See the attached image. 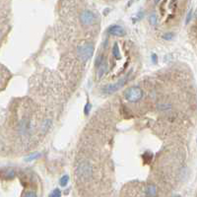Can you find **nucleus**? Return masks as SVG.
<instances>
[{"label": "nucleus", "mask_w": 197, "mask_h": 197, "mask_svg": "<svg viewBox=\"0 0 197 197\" xmlns=\"http://www.w3.org/2000/svg\"><path fill=\"white\" fill-rule=\"evenodd\" d=\"M90 108H91V105H90V103H87L86 107H85V114H86V115L89 114V112H90Z\"/></svg>", "instance_id": "nucleus-17"}, {"label": "nucleus", "mask_w": 197, "mask_h": 197, "mask_svg": "<svg viewBox=\"0 0 197 197\" xmlns=\"http://www.w3.org/2000/svg\"><path fill=\"white\" fill-rule=\"evenodd\" d=\"M152 60H153L154 63L157 62V55H156V54H152Z\"/></svg>", "instance_id": "nucleus-18"}, {"label": "nucleus", "mask_w": 197, "mask_h": 197, "mask_svg": "<svg viewBox=\"0 0 197 197\" xmlns=\"http://www.w3.org/2000/svg\"><path fill=\"white\" fill-rule=\"evenodd\" d=\"M94 53V45L92 44H86L78 48V55L83 62L89 60Z\"/></svg>", "instance_id": "nucleus-1"}, {"label": "nucleus", "mask_w": 197, "mask_h": 197, "mask_svg": "<svg viewBox=\"0 0 197 197\" xmlns=\"http://www.w3.org/2000/svg\"><path fill=\"white\" fill-rule=\"evenodd\" d=\"M157 193H158V189L153 184L149 185L146 189V196L147 197H156L157 196Z\"/></svg>", "instance_id": "nucleus-7"}, {"label": "nucleus", "mask_w": 197, "mask_h": 197, "mask_svg": "<svg viewBox=\"0 0 197 197\" xmlns=\"http://www.w3.org/2000/svg\"><path fill=\"white\" fill-rule=\"evenodd\" d=\"M103 62V57H102V56H98V58H97V60H96V66H97V67H100Z\"/></svg>", "instance_id": "nucleus-16"}, {"label": "nucleus", "mask_w": 197, "mask_h": 197, "mask_svg": "<svg viewBox=\"0 0 197 197\" xmlns=\"http://www.w3.org/2000/svg\"><path fill=\"white\" fill-rule=\"evenodd\" d=\"M173 38V33H167L165 34L164 36H163V39H167V40H170Z\"/></svg>", "instance_id": "nucleus-13"}, {"label": "nucleus", "mask_w": 197, "mask_h": 197, "mask_svg": "<svg viewBox=\"0 0 197 197\" xmlns=\"http://www.w3.org/2000/svg\"><path fill=\"white\" fill-rule=\"evenodd\" d=\"M108 33L114 37H123L125 34V30L118 25H113L108 29Z\"/></svg>", "instance_id": "nucleus-6"}, {"label": "nucleus", "mask_w": 197, "mask_h": 197, "mask_svg": "<svg viewBox=\"0 0 197 197\" xmlns=\"http://www.w3.org/2000/svg\"><path fill=\"white\" fill-rule=\"evenodd\" d=\"M106 71V65L103 66V62L101 64V67H100V70H98V77H102L103 73H105Z\"/></svg>", "instance_id": "nucleus-12"}, {"label": "nucleus", "mask_w": 197, "mask_h": 197, "mask_svg": "<svg viewBox=\"0 0 197 197\" xmlns=\"http://www.w3.org/2000/svg\"><path fill=\"white\" fill-rule=\"evenodd\" d=\"M126 81H127V76L124 77V78H121L119 81H117V83L108 85L106 88L103 89V92L107 93V94H112V93H114V92H117V90H119L121 87H122L125 84Z\"/></svg>", "instance_id": "nucleus-4"}, {"label": "nucleus", "mask_w": 197, "mask_h": 197, "mask_svg": "<svg viewBox=\"0 0 197 197\" xmlns=\"http://www.w3.org/2000/svg\"><path fill=\"white\" fill-rule=\"evenodd\" d=\"M191 19V12H189L188 13V15H187V18H186V24H188V22H189V20Z\"/></svg>", "instance_id": "nucleus-19"}, {"label": "nucleus", "mask_w": 197, "mask_h": 197, "mask_svg": "<svg viewBox=\"0 0 197 197\" xmlns=\"http://www.w3.org/2000/svg\"><path fill=\"white\" fill-rule=\"evenodd\" d=\"M80 21L83 25H86V26L93 25L96 22V16L94 13L91 12V11L85 10L80 15Z\"/></svg>", "instance_id": "nucleus-3"}, {"label": "nucleus", "mask_w": 197, "mask_h": 197, "mask_svg": "<svg viewBox=\"0 0 197 197\" xmlns=\"http://www.w3.org/2000/svg\"><path fill=\"white\" fill-rule=\"evenodd\" d=\"M2 148H3V142L1 139H0V150H2Z\"/></svg>", "instance_id": "nucleus-20"}, {"label": "nucleus", "mask_w": 197, "mask_h": 197, "mask_svg": "<svg viewBox=\"0 0 197 197\" xmlns=\"http://www.w3.org/2000/svg\"><path fill=\"white\" fill-rule=\"evenodd\" d=\"M92 173V167L88 163H83L78 167L77 175L81 178H88Z\"/></svg>", "instance_id": "nucleus-5"}, {"label": "nucleus", "mask_w": 197, "mask_h": 197, "mask_svg": "<svg viewBox=\"0 0 197 197\" xmlns=\"http://www.w3.org/2000/svg\"><path fill=\"white\" fill-rule=\"evenodd\" d=\"M23 197H37V194L34 193V191H28V192H26L24 194Z\"/></svg>", "instance_id": "nucleus-14"}, {"label": "nucleus", "mask_w": 197, "mask_h": 197, "mask_svg": "<svg viewBox=\"0 0 197 197\" xmlns=\"http://www.w3.org/2000/svg\"><path fill=\"white\" fill-rule=\"evenodd\" d=\"M150 22H151L152 25H156V23H157V17H156L155 14L151 15V17H150Z\"/></svg>", "instance_id": "nucleus-15"}, {"label": "nucleus", "mask_w": 197, "mask_h": 197, "mask_svg": "<svg viewBox=\"0 0 197 197\" xmlns=\"http://www.w3.org/2000/svg\"><path fill=\"white\" fill-rule=\"evenodd\" d=\"M68 181H69V176H68L67 175H65V176H63L60 178L59 183H60L61 186H66L67 183H68Z\"/></svg>", "instance_id": "nucleus-10"}, {"label": "nucleus", "mask_w": 197, "mask_h": 197, "mask_svg": "<svg viewBox=\"0 0 197 197\" xmlns=\"http://www.w3.org/2000/svg\"><path fill=\"white\" fill-rule=\"evenodd\" d=\"M125 98L129 102H137L143 97V92L139 87H131L125 91Z\"/></svg>", "instance_id": "nucleus-2"}, {"label": "nucleus", "mask_w": 197, "mask_h": 197, "mask_svg": "<svg viewBox=\"0 0 197 197\" xmlns=\"http://www.w3.org/2000/svg\"><path fill=\"white\" fill-rule=\"evenodd\" d=\"M112 54L117 59H119L120 57V53H119V48L117 44H114L113 48H112Z\"/></svg>", "instance_id": "nucleus-8"}, {"label": "nucleus", "mask_w": 197, "mask_h": 197, "mask_svg": "<svg viewBox=\"0 0 197 197\" xmlns=\"http://www.w3.org/2000/svg\"><path fill=\"white\" fill-rule=\"evenodd\" d=\"M61 196V191L58 188H55L53 190V192L49 194V197H60Z\"/></svg>", "instance_id": "nucleus-11"}, {"label": "nucleus", "mask_w": 197, "mask_h": 197, "mask_svg": "<svg viewBox=\"0 0 197 197\" xmlns=\"http://www.w3.org/2000/svg\"><path fill=\"white\" fill-rule=\"evenodd\" d=\"M39 156H40L39 153H33V154H31L30 156H28V157L25 159V161H26V162H32V161H34V160L38 159V158L39 157Z\"/></svg>", "instance_id": "nucleus-9"}]
</instances>
